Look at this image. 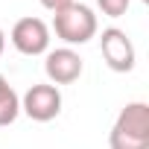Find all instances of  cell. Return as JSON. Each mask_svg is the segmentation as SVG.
<instances>
[{"label":"cell","mask_w":149,"mask_h":149,"mask_svg":"<svg viewBox=\"0 0 149 149\" xmlns=\"http://www.w3.org/2000/svg\"><path fill=\"white\" fill-rule=\"evenodd\" d=\"M111 149H149V105L146 102H129L111 132H108Z\"/></svg>","instance_id":"1"},{"label":"cell","mask_w":149,"mask_h":149,"mask_svg":"<svg viewBox=\"0 0 149 149\" xmlns=\"http://www.w3.org/2000/svg\"><path fill=\"white\" fill-rule=\"evenodd\" d=\"M53 29L64 44H88L97 35V15L85 3H67L64 9L53 12Z\"/></svg>","instance_id":"2"},{"label":"cell","mask_w":149,"mask_h":149,"mask_svg":"<svg viewBox=\"0 0 149 149\" xmlns=\"http://www.w3.org/2000/svg\"><path fill=\"white\" fill-rule=\"evenodd\" d=\"M21 111L35 123H50L61 114V91L56 85H32L21 97Z\"/></svg>","instance_id":"3"},{"label":"cell","mask_w":149,"mask_h":149,"mask_svg":"<svg viewBox=\"0 0 149 149\" xmlns=\"http://www.w3.org/2000/svg\"><path fill=\"white\" fill-rule=\"evenodd\" d=\"M100 50H102V58H105V64H108L111 70L129 73V70L134 67V44H132V38H129L123 29H117V26L102 29V35H100Z\"/></svg>","instance_id":"4"},{"label":"cell","mask_w":149,"mask_h":149,"mask_svg":"<svg viewBox=\"0 0 149 149\" xmlns=\"http://www.w3.org/2000/svg\"><path fill=\"white\" fill-rule=\"evenodd\" d=\"M12 44L24 56H41L50 47V26L41 18H21L12 26Z\"/></svg>","instance_id":"5"},{"label":"cell","mask_w":149,"mask_h":149,"mask_svg":"<svg viewBox=\"0 0 149 149\" xmlns=\"http://www.w3.org/2000/svg\"><path fill=\"white\" fill-rule=\"evenodd\" d=\"M82 58L76 50L70 47H58V50H50L47 53V61H44V73L53 85H70L82 76Z\"/></svg>","instance_id":"6"},{"label":"cell","mask_w":149,"mask_h":149,"mask_svg":"<svg viewBox=\"0 0 149 149\" xmlns=\"http://www.w3.org/2000/svg\"><path fill=\"white\" fill-rule=\"evenodd\" d=\"M21 114V97L9 85V79L0 73V126H12Z\"/></svg>","instance_id":"7"},{"label":"cell","mask_w":149,"mask_h":149,"mask_svg":"<svg viewBox=\"0 0 149 149\" xmlns=\"http://www.w3.org/2000/svg\"><path fill=\"white\" fill-rule=\"evenodd\" d=\"M129 3H132V0H97L100 12L108 15V18H123L126 9H129Z\"/></svg>","instance_id":"8"},{"label":"cell","mask_w":149,"mask_h":149,"mask_svg":"<svg viewBox=\"0 0 149 149\" xmlns=\"http://www.w3.org/2000/svg\"><path fill=\"white\" fill-rule=\"evenodd\" d=\"M38 3H41L44 9H50V12H58V9H64L67 3H73V0H38Z\"/></svg>","instance_id":"9"},{"label":"cell","mask_w":149,"mask_h":149,"mask_svg":"<svg viewBox=\"0 0 149 149\" xmlns=\"http://www.w3.org/2000/svg\"><path fill=\"white\" fill-rule=\"evenodd\" d=\"M3 47H6V35H3V29H0V53H3Z\"/></svg>","instance_id":"10"}]
</instances>
